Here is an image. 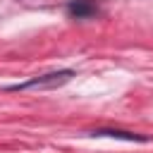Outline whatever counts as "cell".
Wrapping results in <instances>:
<instances>
[{"mask_svg":"<svg viewBox=\"0 0 153 153\" xmlns=\"http://www.w3.org/2000/svg\"><path fill=\"white\" fill-rule=\"evenodd\" d=\"M74 76V72L72 69H62V72H53V74H43V76H38V79H31V81H26V84H17V86H12V91H24V88H57V86H62L65 81H69Z\"/></svg>","mask_w":153,"mask_h":153,"instance_id":"6da1fadb","label":"cell"},{"mask_svg":"<svg viewBox=\"0 0 153 153\" xmlns=\"http://www.w3.org/2000/svg\"><path fill=\"white\" fill-rule=\"evenodd\" d=\"M96 136H115V139H127V141H146L143 136L139 134H131V131H117V129H98L93 131Z\"/></svg>","mask_w":153,"mask_h":153,"instance_id":"3957f363","label":"cell"},{"mask_svg":"<svg viewBox=\"0 0 153 153\" xmlns=\"http://www.w3.org/2000/svg\"><path fill=\"white\" fill-rule=\"evenodd\" d=\"M67 12H69L72 17H76V19H84V17L96 14V12H98V7H96L91 0H76V2H72V5L67 7Z\"/></svg>","mask_w":153,"mask_h":153,"instance_id":"7a4b0ae2","label":"cell"}]
</instances>
